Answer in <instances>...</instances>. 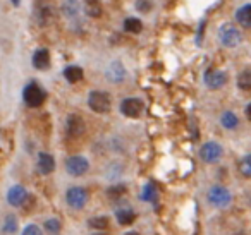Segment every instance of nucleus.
I'll list each match as a JSON object with an SVG mask.
<instances>
[{
    "label": "nucleus",
    "instance_id": "nucleus-28",
    "mask_svg": "<svg viewBox=\"0 0 251 235\" xmlns=\"http://www.w3.org/2000/svg\"><path fill=\"white\" fill-rule=\"evenodd\" d=\"M239 170L246 179H250L251 177V156L250 155H246L243 158V162H241V165H239Z\"/></svg>",
    "mask_w": 251,
    "mask_h": 235
},
{
    "label": "nucleus",
    "instance_id": "nucleus-12",
    "mask_svg": "<svg viewBox=\"0 0 251 235\" xmlns=\"http://www.w3.org/2000/svg\"><path fill=\"white\" fill-rule=\"evenodd\" d=\"M115 218L121 225H131L136 218V213L134 210L129 206V203H122L115 208Z\"/></svg>",
    "mask_w": 251,
    "mask_h": 235
},
{
    "label": "nucleus",
    "instance_id": "nucleus-19",
    "mask_svg": "<svg viewBox=\"0 0 251 235\" xmlns=\"http://www.w3.org/2000/svg\"><path fill=\"white\" fill-rule=\"evenodd\" d=\"M83 76H84L83 69H81V67H77V66H69V67H66V69H64V77H66L67 83H71V84L79 83V81L83 79Z\"/></svg>",
    "mask_w": 251,
    "mask_h": 235
},
{
    "label": "nucleus",
    "instance_id": "nucleus-18",
    "mask_svg": "<svg viewBox=\"0 0 251 235\" xmlns=\"http://www.w3.org/2000/svg\"><path fill=\"white\" fill-rule=\"evenodd\" d=\"M236 19L243 28H250L251 26V4L243 5L241 9H237L236 12Z\"/></svg>",
    "mask_w": 251,
    "mask_h": 235
},
{
    "label": "nucleus",
    "instance_id": "nucleus-30",
    "mask_svg": "<svg viewBox=\"0 0 251 235\" xmlns=\"http://www.w3.org/2000/svg\"><path fill=\"white\" fill-rule=\"evenodd\" d=\"M126 192V187L124 186H114V187H110V189H108V196L110 197H119V196H122V194Z\"/></svg>",
    "mask_w": 251,
    "mask_h": 235
},
{
    "label": "nucleus",
    "instance_id": "nucleus-27",
    "mask_svg": "<svg viewBox=\"0 0 251 235\" xmlns=\"http://www.w3.org/2000/svg\"><path fill=\"white\" fill-rule=\"evenodd\" d=\"M59 230H60V221L57 218H49L45 221V232H49L50 235L59 234Z\"/></svg>",
    "mask_w": 251,
    "mask_h": 235
},
{
    "label": "nucleus",
    "instance_id": "nucleus-6",
    "mask_svg": "<svg viewBox=\"0 0 251 235\" xmlns=\"http://www.w3.org/2000/svg\"><path fill=\"white\" fill-rule=\"evenodd\" d=\"M66 170L69 175H74V177L84 175V173L90 170V162H88L84 156H79V155L71 156L66 162Z\"/></svg>",
    "mask_w": 251,
    "mask_h": 235
},
{
    "label": "nucleus",
    "instance_id": "nucleus-32",
    "mask_svg": "<svg viewBox=\"0 0 251 235\" xmlns=\"http://www.w3.org/2000/svg\"><path fill=\"white\" fill-rule=\"evenodd\" d=\"M205 24H206V19H201V23H200V29H198V36H196V45H201L203 31H205Z\"/></svg>",
    "mask_w": 251,
    "mask_h": 235
},
{
    "label": "nucleus",
    "instance_id": "nucleus-3",
    "mask_svg": "<svg viewBox=\"0 0 251 235\" xmlns=\"http://www.w3.org/2000/svg\"><path fill=\"white\" fill-rule=\"evenodd\" d=\"M88 105L97 114H107L110 110V96L105 91H91L88 96Z\"/></svg>",
    "mask_w": 251,
    "mask_h": 235
},
{
    "label": "nucleus",
    "instance_id": "nucleus-7",
    "mask_svg": "<svg viewBox=\"0 0 251 235\" xmlns=\"http://www.w3.org/2000/svg\"><path fill=\"white\" fill-rule=\"evenodd\" d=\"M121 112L126 117L138 118L143 114V101H141L140 98H126L121 103Z\"/></svg>",
    "mask_w": 251,
    "mask_h": 235
},
{
    "label": "nucleus",
    "instance_id": "nucleus-1",
    "mask_svg": "<svg viewBox=\"0 0 251 235\" xmlns=\"http://www.w3.org/2000/svg\"><path fill=\"white\" fill-rule=\"evenodd\" d=\"M219 40L224 47L234 48V47H237L241 42H243V35H241V31L234 24L226 23V24H222L219 29Z\"/></svg>",
    "mask_w": 251,
    "mask_h": 235
},
{
    "label": "nucleus",
    "instance_id": "nucleus-34",
    "mask_svg": "<svg viewBox=\"0 0 251 235\" xmlns=\"http://www.w3.org/2000/svg\"><path fill=\"white\" fill-rule=\"evenodd\" d=\"M19 2H21V0H12V4L14 5H19Z\"/></svg>",
    "mask_w": 251,
    "mask_h": 235
},
{
    "label": "nucleus",
    "instance_id": "nucleus-29",
    "mask_svg": "<svg viewBox=\"0 0 251 235\" xmlns=\"http://www.w3.org/2000/svg\"><path fill=\"white\" fill-rule=\"evenodd\" d=\"M23 235H43V232H42V228H40L38 225L31 223V225H28L25 230H23Z\"/></svg>",
    "mask_w": 251,
    "mask_h": 235
},
{
    "label": "nucleus",
    "instance_id": "nucleus-25",
    "mask_svg": "<svg viewBox=\"0 0 251 235\" xmlns=\"http://www.w3.org/2000/svg\"><path fill=\"white\" fill-rule=\"evenodd\" d=\"M88 225H90L91 228H95V230L101 232L108 227V218L107 216H93V218H90Z\"/></svg>",
    "mask_w": 251,
    "mask_h": 235
},
{
    "label": "nucleus",
    "instance_id": "nucleus-26",
    "mask_svg": "<svg viewBox=\"0 0 251 235\" xmlns=\"http://www.w3.org/2000/svg\"><path fill=\"white\" fill-rule=\"evenodd\" d=\"M237 86L244 91L251 88V70L250 69H244L243 72L239 74V77H237Z\"/></svg>",
    "mask_w": 251,
    "mask_h": 235
},
{
    "label": "nucleus",
    "instance_id": "nucleus-17",
    "mask_svg": "<svg viewBox=\"0 0 251 235\" xmlns=\"http://www.w3.org/2000/svg\"><path fill=\"white\" fill-rule=\"evenodd\" d=\"M33 66L40 70H45L50 67V52L47 48H40L33 53Z\"/></svg>",
    "mask_w": 251,
    "mask_h": 235
},
{
    "label": "nucleus",
    "instance_id": "nucleus-15",
    "mask_svg": "<svg viewBox=\"0 0 251 235\" xmlns=\"http://www.w3.org/2000/svg\"><path fill=\"white\" fill-rule=\"evenodd\" d=\"M62 14L69 21H76V19H79L81 14V4L77 0H66L62 4Z\"/></svg>",
    "mask_w": 251,
    "mask_h": 235
},
{
    "label": "nucleus",
    "instance_id": "nucleus-4",
    "mask_svg": "<svg viewBox=\"0 0 251 235\" xmlns=\"http://www.w3.org/2000/svg\"><path fill=\"white\" fill-rule=\"evenodd\" d=\"M208 201L210 204H213L215 208H227L232 201L230 192L222 186H213L208 190Z\"/></svg>",
    "mask_w": 251,
    "mask_h": 235
},
{
    "label": "nucleus",
    "instance_id": "nucleus-23",
    "mask_svg": "<svg viewBox=\"0 0 251 235\" xmlns=\"http://www.w3.org/2000/svg\"><path fill=\"white\" fill-rule=\"evenodd\" d=\"M220 124L226 129H236L237 124H239V118H237L232 112H224L222 117H220Z\"/></svg>",
    "mask_w": 251,
    "mask_h": 235
},
{
    "label": "nucleus",
    "instance_id": "nucleus-33",
    "mask_svg": "<svg viewBox=\"0 0 251 235\" xmlns=\"http://www.w3.org/2000/svg\"><path fill=\"white\" fill-rule=\"evenodd\" d=\"M124 235H140L138 232H127V234H124Z\"/></svg>",
    "mask_w": 251,
    "mask_h": 235
},
{
    "label": "nucleus",
    "instance_id": "nucleus-21",
    "mask_svg": "<svg viewBox=\"0 0 251 235\" xmlns=\"http://www.w3.org/2000/svg\"><path fill=\"white\" fill-rule=\"evenodd\" d=\"M141 29H143V24H141L140 19H136V18H127L124 21V31L133 33V35H138V33H141Z\"/></svg>",
    "mask_w": 251,
    "mask_h": 235
},
{
    "label": "nucleus",
    "instance_id": "nucleus-14",
    "mask_svg": "<svg viewBox=\"0 0 251 235\" xmlns=\"http://www.w3.org/2000/svg\"><path fill=\"white\" fill-rule=\"evenodd\" d=\"M35 19L40 26H47L52 23L53 19V9L50 7L49 4H40L36 7V12H35Z\"/></svg>",
    "mask_w": 251,
    "mask_h": 235
},
{
    "label": "nucleus",
    "instance_id": "nucleus-11",
    "mask_svg": "<svg viewBox=\"0 0 251 235\" xmlns=\"http://www.w3.org/2000/svg\"><path fill=\"white\" fill-rule=\"evenodd\" d=\"M105 76L110 83H122L126 79V69L121 64V60H114V62L108 64L107 70H105Z\"/></svg>",
    "mask_w": 251,
    "mask_h": 235
},
{
    "label": "nucleus",
    "instance_id": "nucleus-31",
    "mask_svg": "<svg viewBox=\"0 0 251 235\" xmlns=\"http://www.w3.org/2000/svg\"><path fill=\"white\" fill-rule=\"evenodd\" d=\"M136 9H138V11H141V12H148L151 9V2H150V0H138Z\"/></svg>",
    "mask_w": 251,
    "mask_h": 235
},
{
    "label": "nucleus",
    "instance_id": "nucleus-8",
    "mask_svg": "<svg viewBox=\"0 0 251 235\" xmlns=\"http://www.w3.org/2000/svg\"><path fill=\"white\" fill-rule=\"evenodd\" d=\"M66 199L71 208L81 210L88 201V192H86V189H83V187H71L66 194Z\"/></svg>",
    "mask_w": 251,
    "mask_h": 235
},
{
    "label": "nucleus",
    "instance_id": "nucleus-22",
    "mask_svg": "<svg viewBox=\"0 0 251 235\" xmlns=\"http://www.w3.org/2000/svg\"><path fill=\"white\" fill-rule=\"evenodd\" d=\"M140 199L141 201H150V203H155V199H157V187H155L151 182H148L147 186L143 187V190H141Z\"/></svg>",
    "mask_w": 251,
    "mask_h": 235
},
{
    "label": "nucleus",
    "instance_id": "nucleus-2",
    "mask_svg": "<svg viewBox=\"0 0 251 235\" xmlns=\"http://www.w3.org/2000/svg\"><path fill=\"white\" fill-rule=\"evenodd\" d=\"M45 96H47L45 91H43L36 83H29L28 86L25 88V91H23V98H25L26 105L31 108L42 107L43 101H45Z\"/></svg>",
    "mask_w": 251,
    "mask_h": 235
},
{
    "label": "nucleus",
    "instance_id": "nucleus-24",
    "mask_svg": "<svg viewBox=\"0 0 251 235\" xmlns=\"http://www.w3.org/2000/svg\"><path fill=\"white\" fill-rule=\"evenodd\" d=\"M18 218L14 214H7L4 220V225H2V230L7 232V234H16L18 232Z\"/></svg>",
    "mask_w": 251,
    "mask_h": 235
},
{
    "label": "nucleus",
    "instance_id": "nucleus-13",
    "mask_svg": "<svg viewBox=\"0 0 251 235\" xmlns=\"http://www.w3.org/2000/svg\"><path fill=\"white\" fill-rule=\"evenodd\" d=\"M28 199V192H26V189L23 186H14L9 189L7 192V201L11 206H23L25 204V201Z\"/></svg>",
    "mask_w": 251,
    "mask_h": 235
},
{
    "label": "nucleus",
    "instance_id": "nucleus-10",
    "mask_svg": "<svg viewBox=\"0 0 251 235\" xmlns=\"http://www.w3.org/2000/svg\"><path fill=\"white\" fill-rule=\"evenodd\" d=\"M66 129H67V134H69L71 138H79V136H83L84 131H86V124H84V120L79 117V115L71 114L69 117H67Z\"/></svg>",
    "mask_w": 251,
    "mask_h": 235
},
{
    "label": "nucleus",
    "instance_id": "nucleus-16",
    "mask_svg": "<svg viewBox=\"0 0 251 235\" xmlns=\"http://www.w3.org/2000/svg\"><path fill=\"white\" fill-rule=\"evenodd\" d=\"M38 170L43 175H49L55 170V160L50 153H40L38 155Z\"/></svg>",
    "mask_w": 251,
    "mask_h": 235
},
{
    "label": "nucleus",
    "instance_id": "nucleus-20",
    "mask_svg": "<svg viewBox=\"0 0 251 235\" xmlns=\"http://www.w3.org/2000/svg\"><path fill=\"white\" fill-rule=\"evenodd\" d=\"M84 11H86V14L90 16V18H100L101 16V2L100 0H86V5H84Z\"/></svg>",
    "mask_w": 251,
    "mask_h": 235
},
{
    "label": "nucleus",
    "instance_id": "nucleus-5",
    "mask_svg": "<svg viewBox=\"0 0 251 235\" xmlns=\"http://www.w3.org/2000/svg\"><path fill=\"white\" fill-rule=\"evenodd\" d=\"M224 155V149L219 142L215 141H210V142H205L200 149V156L205 163H215L222 158Z\"/></svg>",
    "mask_w": 251,
    "mask_h": 235
},
{
    "label": "nucleus",
    "instance_id": "nucleus-9",
    "mask_svg": "<svg viewBox=\"0 0 251 235\" xmlns=\"http://www.w3.org/2000/svg\"><path fill=\"white\" fill-rule=\"evenodd\" d=\"M205 84L206 88H210V90H219V88H222L224 84L227 83V79H229V76H227V72H224V70H219V69H208L205 72Z\"/></svg>",
    "mask_w": 251,
    "mask_h": 235
},
{
    "label": "nucleus",
    "instance_id": "nucleus-35",
    "mask_svg": "<svg viewBox=\"0 0 251 235\" xmlns=\"http://www.w3.org/2000/svg\"><path fill=\"white\" fill-rule=\"evenodd\" d=\"M97 235H103V234H97Z\"/></svg>",
    "mask_w": 251,
    "mask_h": 235
}]
</instances>
